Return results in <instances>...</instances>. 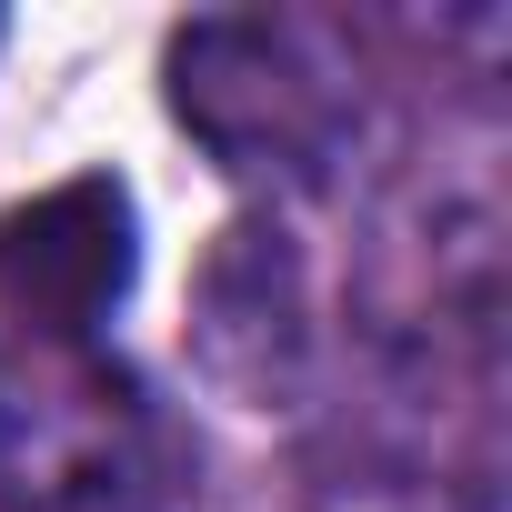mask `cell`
Segmentation results:
<instances>
[{
	"mask_svg": "<svg viewBox=\"0 0 512 512\" xmlns=\"http://www.w3.org/2000/svg\"><path fill=\"white\" fill-rule=\"evenodd\" d=\"M171 492L181 442L131 372L91 352L0 372V512H171Z\"/></svg>",
	"mask_w": 512,
	"mask_h": 512,
	"instance_id": "6da1fadb",
	"label": "cell"
},
{
	"mask_svg": "<svg viewBox=\"0 0 512 512\" xmlns=\"http://www.w3.org/2000/svg\"><path fill=\"white\" fill-rule=\"evenodd\" d=\"M171 111L241 181H322L342 131H352L342 71L292 21H191V31H171Z\"/></svg>",
	"mask_w": 512,
	"mask_h": 512,
	"instance_id": "7a4b0ae2",
	"label": "cell"
},
{
	"mask_svg": "<svg viewBox=\"0 0 512 512\" xmlns=\"http://www.w3.org/2000/svg\"><path fill=\"white\" fill-rule=\"evenodd\" d=\"M141 272V221L111 171H81L21 211H0V312L41 352H81Z\"/></svg>",
	"mask_w": 512,
	"mask_h": 512,
	"instance_id": "3957f363",
	"label": "cell"
}]
</instances>
